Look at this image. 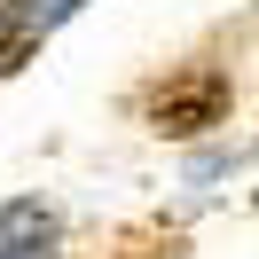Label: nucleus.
<instances>
[{
  "mask_svg": "<svg viewBox=\"0 0 259 259\" xmlns=\"http://www.w3.org/2000/svg\"><path fill=\"white\" fill-rule=\"evenodd\" d=\"M220 118H228V79L220 71H189L181 87L157 95V126L165 134H204V126H220Z\"/></svg>",
  "mask_w": 259,
  "mask_h": 259,
  "instance_id": "obj_1",
  "label": "nucleus"
},
{
  "mask_svg": "<svg viewBox=\"0 0 259 259\" xmlns=\"http://www.w3.org/2000/svg\"><path fill=\"white\" fill-rule=\"evenodd\" d=\"M55 212L39 196H16V204H0V259H55Z\"/></svg>",
  "mask_w": 259,
  "mask_h": 259,
  "instance_id": "obj_2",
  "label": "nucleus"
},
{
  "mask_svg": "<svg viewBox=\"0 0 259 259\" xmlns=\"http://www.w3.org/2000/svg\"><path fill=\"white\" fill-rule=\"evenodd\" d=\"M32 16H24L16 0H0V71H16V63H32Z\"/></svg>",
  "mask_w": 259,
  "mask_h": 259,
  "instance_id": "obj_3",
  "label": "nucleus"
},
{
  "mask_svg": "<svg viewBox=\"0 0 259 259\" xmlns=\"http://www.w3.org/2000/svg\"><path fill=\"white\" fill-rule=\"evenodd\" d=\"M24 16H32V32H48V24H63V16H79V0H16Z\"/></svg>",
  "mask_w": 259,
  "mask_h": 259,
  "instance_id": "obj_4",
  "label": "nucleus"
}]
</instances>
